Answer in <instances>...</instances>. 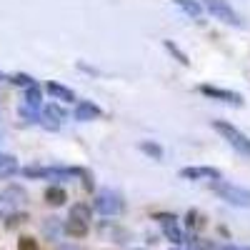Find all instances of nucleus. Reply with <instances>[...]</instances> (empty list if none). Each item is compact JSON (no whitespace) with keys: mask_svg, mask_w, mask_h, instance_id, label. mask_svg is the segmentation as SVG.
Here are the masks:
<instances>
[{"mask_svg":"<svg viewBox=\"0 0 250 250\" xmlns=\"http://www.w3.org/2000/svg\"><path fill=\"white\" fill-rule=\"evenodd\" d=\"M62 230H65V235L80 240V238H85V235L90 233V225H88V223H78V220H68Z\"/></svg>","mask_w":250,"mask_h":250,"instance_id":"nucleus-13","label":"nucleus"},{"mask_svg":"<svg viewBox=\"0 0 250 250\" xmlns=\"http://www.w3.org/2000/svg\"><path fill=\"white\" fill-rule=\"evenodd\" d=\"M213 130H215L228 145H230L235 153H240L243 158L250 160V138H248L240 128H235V125L228 123V120H213Z\"/></svg>","mask_w":250,"mask_h":250,"instance_id":"nucleus-1","label":"nucleus"},{"mask_svg":"<svg viewBox=\"0 0 250 250\" xmlns=\"http://www.w3.org/2000/svg\"><path fill=\"white\" fill-rule=\"evenodd\" d=\"M93 210L105 215V218H115L125 210V198L118 190H113V188H103L93 198Z\"/></svg>","mask_w":250,"mask_h":250,"instance_id":"nucleus-3","label":"nucleus"},{"mask_svg":"<svg viewBox=\"0 0 250 250\" xmlns=\"http://www.w3.org/2000/svg\"><path fill=\"white\" fill-rule=\"evenodd\" d=\"M28 203V193L23 185H8L5 190H0V218H8L18 213L20 208Z\"/></svg>","mask_w":250,"mask_h":250,"instance_id":"nucleus-4","label":"nucleus"},{"mask_svg":"<svg viewBox=\"0 0 250 250\" xmlns=\"http://www.w3.org/2000/svg\"><path fill=\"white\" fill-rule=\"evenodd\" d=\"M90 218H93V208L88 203H75L70 208V218L68 220H78V223H88L90 225Z\"/></svg>","mask_w":250,"mask_h":250,"instance_id":"nucleus-12","label":"nucleus"},{"mask_svg":"<svg viewBox=\"0 0 250 250\" xmlns=\"http://www.w3.org/2000/svg\"><path fill=\"white\" fill-rule=\"evenodd\" d=\"M18 250H40V245L33 235H20L18 238Z\"/></svg>","mask_w":250,"mask_h":250,"instance_id":"nucleus-24","label":"nucleus"},{"mask_svg":"<svg viewBox=\"0 0 250 250\" xmlns=\"http://www.w3.org/2000/svg\"><path fill=\"white\" fill-rule=\"evenodd\" d=\"M188 248H190V250H213L215 245L210 243V240H205V238H190V240H188Z\"/></svg>","mask_w":250,"mask_h":250,"instance_id":"nucleus-23","label":"nucleus"},{"mask_svg":"<svg viewBox=\"0 0 250 250\" xmlns=\"http://www.w3.org/2000/svg\"><path fill=\"white\" fill-rule=\"evenodd\" d=\"M138 148H140V153H145V155L153 158V160H163V148H160L155 140H140Z\"/></svg>","mask_w":250,"mask_h":250,"instance_id":"nucleus-17","label":"nucleus"},{"mask_svg":"<svg viewBox=\"0 0 250 250\" xmlns=\"http://www.w3.org/2000/svg\"><path fill=\"white\" fill-rule=\"evenodd\" d=\"M43 198H45V203H48V205H53V208H60V205H65V200H68V193L62 190L60 185H50V188H45Z\"/></svg>","mask_w":250,"mask_h":250,"instance_id":"nucleus-11","label":"nucleus"},{"mask_svg":"<svg viewBox=\"0 0 250 250\" xmlns=\"http://www.w3.org/2000/svg\"><path fill=\"white\" fill-rule=\"evenodd\" d=\"M23 223H28V213H20V210L5 218V228H8V230H13V228L23 225Z\"/></svg>","mask_w":250,"mask_h":250,"instance_id":"nucleus-22","label":"nucleus"},{"mask_svg":"<svg viewBox=\"0 0 250 250\" xmlns=\"http://www.w3.org/2000/svg\"><path fill=\"white\" fill-rule=\"evenodd\" d=\"M163 48L168 50V53H170V55H173V58L180 62V65H185V68L190 65V58H188V53H185V50H180V48L173 43V40H163Z\"/></svg>","mask_w":250,"mask_h":250,"instance_id":"nucleus-18","label":"nucleus"},{"mask_svg":"<svg viewBox=\"0 0 250 250\" xmlns=\"http://www.w3.org/2000/svg\"><path fill=\"white\" fill-rule=\"evenodd\" d=\"M205 98H213V100H220V103H233V105H243V95L235 93V90H225V88H218V85H208V83H203V85L198 88Z\"/></svg>","mask_w":250,"mask_h":250,"instance_id":"nucleus-6","label":"nucleus"},{"mask_svg":"<svg viewBox=\"0 0 250 250\" xmlns=\"http://www.w3.org/2000/svg\"><path fill=\"white\" fill-rule=\"evenodd\" d=\"M45 90L53 95V100H60V103H73L75 100V93L70 88H65L62 83H55V80L45 83Z\"/></svg>","mask_w":250,"mask_h":250,"instance_id":"nucleus-10","label":"nucleus"},{"mask_svg":"<svg viewBox=\"0 0 250 250\" xmlns=\"http://www.w3.org/2000/svg\"><path fill=\"white\" fill-rule=\"evenodd\" d=\"M163 235L168 238L170 243H183L185 240V235H183V230H180V225L178 223H168V225H163Z\"/></svg>","mask_w":250,"mask_h":250,"instance_id":"nucleus-19","label":"nucleus"},{"mask_svg":"<svg viewBox=\"0 0 250 250\" xmlns=\"http://www.w3.org/2000/svg\"><path fill=\"white\" fill-rule=\"evenodd\" d=\"M8 80L13 83V85H20V88H30V85H35V80H33L28 73H13Z\"/></svg>","mask_w":250,"mask_h":250,"instance_id":"nucleus-21","label":"nucleus"},{"mask_svg":"<svg viewBox=\"0 0 250 250\" xmlns=\"http://www.w3.org/2000/svg\"><path fill=\"white\" fill-rule=\"evenodd\" d=\"M43 118H48V120H53V123H60V120L68 118V113L62 110L60 105H55V103H50V105L43 108Z\"/></svg>","mask_w":250,"mask_h":250,"instance_id":"nucleus-20","label":"nucleus"},{"mask_svg":"<svg viewBox=\"0 0 250 250\" xmlns=\"http://www.w3.org/2000/svg\"><path fill=\"white\" fill-rule=\"evenodd\" d=\"M103 115V110L95 105L93 100H78L75 103V110H73V118L78 123H90V120H98Z\"/></svg>","mask_w":250,"mask_h":250,"instance_id":"nucleus-7","label":"nucleus"},{"mask_svg":"<svg viewBox=\"0 0 250 250\" xmlns=\"http://www.w3.org/2000/svg\"><path fill=\"white\" fill-rule=\"evenodd\" d=\"M183 180H200V178H210V180H220L223 173L218 168H208V165H198V168H183L180 170Z\"/></svg>","mask_w":250,"mask_h":250,"instance_id":"nucleus-9","label":"nucleus"},{"mask_svg":"<svg viewBox=\"0 0 250 250\" xmlns=\"http://www.w3.org/2000/svg\"><path fill=\"white\" fill-rule=\"evenodd\" d=\"M153 218H155L160 225H168V223H175V220H178V218L170 215V213H153Z\"/></svg>","mask_w":250,"mask_h":250,"instance_id":"nucleus-27","label":"nucleus"},{"mask_svg":"<svg viewBox=\"0 0 250 250\" xmlns=\"http://www.w3.org/2000/svg\"><path fill=\"white\" fill-rule=\"evenodd\" d=\"M25 105L30 110H40V105H43V90H40V85H30L25 90Z\"/></svg>","mask_w":250,"mask_h":250,"instance_id":"nucleus-15","label":"nucleus"},{"mask_svg":"<svg viewBox=\"0 0 250 250\" xmlns=\"http://www.w3.org/2000/svg\"><path fill=\"white\" fill-rule=\"evenodd\" d=\"M18 173V160L15 155H8V153H0V180L3 178H10Z\"/></svg>","mask_w":250,"mask_h":250,"instance_id":"nucleus-14","label":"nucleus"},{"mask_svg":"<svg viewBox=\"0 0 250 250\" xmlns=\"http://www.w3.org/2000/svg\"><path fill=\"white\" fill-rule=\"evenodd\" d=\"M62 220L60 218H55V215H48V218H43V223H40V230H43V235H45V240H50V243H58L60 238H62Z\"/></svg>","mask_w":250,"mask_h":250,"instance_id":"nucleus-8","label":"nucleus"},{"mask_svg":"<svg viewBox=\"0 0 250 250\" xmlns=\"http://www.w3.org/2000/svg\"><path fill=\"white\" fill-rule=\"evenodd\" d=\"M58 250H85V248H80V245H73V243H70V245H60Z\"/></svg>","mask_w":250,"mask_h":250,"instance_id":"nucleus-29","label":"nucleus"},{"mask_svg":"<svg viewBox=\"0 0 250 250\" xmlns=\"http://www.w3.org/2000/svg\"><path fill=\"white\" fill-rule=\"evenodd\" d=\"M238 250H250V245H248V248H238Z\"/></svg>","mask_w":250,"mask_h":250,"instance_id":"nucleus-31","label":"nucleus"},{"mask_svg":"<svg viewBox=\"0 0 250 250\" xmlns=\"http://www.w3.org/2000/svg\"><path fill=\"white\" fill-rule=\"evenodd\" d=\"M20 115H23L25 120H30V123H38V120H40L38 110H30L28 105H20Z\"/></svg>","mask_w":250,"mask_h":250,"instance_id":"nucleus-26","label":"nucleus"},{"mask_svg":"<svg viewBox=\"0 0 250 250\" xmlns=\"http://www.w3.org/2000/svg\"><path fill=\"white\" fill-rule=\"evenodd\" d=\"M83 188H85V190H93V178H90L88 170H85V175H83Z\"/></svg>","mask_w":250,"mask_h":250,"instance_id":"nucleus-28","label":"nucleus"},{"mask_svg":"<svg viewBox=\"0 0 250 250\" xmlns=\"http://www.w3.org/2000/svg\"><path fill=\"white\" fill-rule=\"evenodd\" d=\"M210 190L225 200L228 205H235V208H250V190L248 188H240L235 183H228V180H213L210 183Z\"/></svg>","mask_w":250,"mask_h":250,"instance_id":"nucleus-2","label":"nucleus"},{"mask_svg":"<svg viewBox=\"0 0 250 250\" xmlns=\"http://www.w3.org/2000/svg\"><path fill=\"white\" fill-rule=\"evenodd\" d=\"M170 3H175L185 15H190V18H200V13H203V5L198 3V0H170Z\"/></svg>","mask_w":250,"mask_h":250,"instance_id":"nucleus-16","label":"nucleus"},{"mask_svg":"<svg viewBox=\"0 0 250 250\" xmlns=\"http://www.w3.org/2000/svg\"><path fill=\"white\" fill-rule=\"evenodd\" d=\"M185 225L190 228V230H193V228H198V225H203V223H200V213H198V210H188V215H185Z\"/></svg>","mask_w":250,"mask_h":250,"instance_id":"nucleus-25","label":"nucleus"},{"mask_svg":"<svg viewBox=\"0 0 250 250\" xmlns=\"http://www.w3.org/2000/svg\"><path fill=\"white\" fill-rule=\"evenodd\" d=\"M203 8L225 25H235V28L243 25V18L233 10V5L228 3V0H203Z\"/></svg>","mask_w":250,"mask_h":250,"instance_id":"nucleus-5","label":"nucleus"},{"mask_svg":"<svg viewBox=\"0 0 250 250\" xmlns=\"http://www.w3.org/2000/svg\"><path fill=\"white\" fill-rule=\"evenodd\" d=\"M0 80H8V78H5V75H3V73H0Z\"/></svg>","mask_w":250,"mask_h":250,"instance_id":"nucleus-30","label":"nucleus"}]
</instances>
